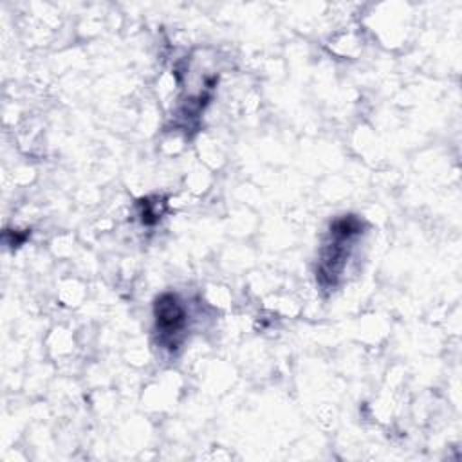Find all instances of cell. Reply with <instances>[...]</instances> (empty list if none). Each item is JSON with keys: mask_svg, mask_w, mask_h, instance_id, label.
Returning a JSON list of instances; mask_svg holds the SVG:
<instances>
[{"mask_svg": "<svg viewBox=\"0 0 462 462\" xmlns=\"http://www.w3.org/2000/svg\"><path fill=\"white\" fill-rule=\"evenodd\" d=\"M155 327L161 334V343L168 348H175L186 327V312L175 294H162L157 298L155 307Z\"/></svg>", "mask_w": 462, "mask_h": 462, "instance_id": "1", "label": "cell"}]
</instances>
